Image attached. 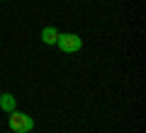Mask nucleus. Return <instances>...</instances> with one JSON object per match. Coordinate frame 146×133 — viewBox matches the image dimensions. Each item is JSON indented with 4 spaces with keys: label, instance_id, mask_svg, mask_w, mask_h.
Instances as JSON below:
<instances>
[{
    "label": "nucleus",
    "instance_id": "obj_1",
    "mask_svg": "<svg viewBox=\"0 0 146 133\" xmlns=\"http://www.w3.org/2000/svg\"><path fill=\"white\" fill-rule=\"evenodd\" d=\"M7 126L15 133H32L34 131V119H32L29 114L15 109V111H10V116H7Z\"/></svg>",
    "mask_w": 146,
    "mask_h": 133
},
{
    "label": "nucleus",
    "instance_id": "obj_2",
    "mask_svg": "<svg viewBox=\"0 0 146 133\" xmlns=\"http://www.w3.org/2000/svg\"><path fill=\"white\" fill-rule=\"evenodd\" d=\"M56 46L61 48L63 53H78L80 48H83V39H80L78 34H73V31H68V34H58Z\"/></svg>",
    "mask_w": 146,
    "mask_h": 133
},
{
    "label": "nucleus",
    "instance_id": "obj_3",
    "mask_svg": "<svg viewBox=\"0 0 146 133\" xmlns=\"http://www.w3.org/2000/svg\"><path fill=\"white\" fill-rule=\"evenodd\" d=\"M0 109H3L5 114L15 111V109H17V97L12 92H3V94H0Z\"/></svg>",
    "mask_w": 146,
    "mask_h": 133
},
{
    "label": "nucleus",
    "instance_id": "obj_4",
    "mask_svg": "<svg viewBox=\"0 0 146 133\" xmlns=\"http://www.w3.org/2000/svg\"><path fill=\"white\" fill-rule=\"evenodd\" d=\"M58 34H61V31H58V29H54V27H44V29H42V34H39V39H42L44 44H46V46H56Z\"/></svg>",
    "mask_w": 146,
    "mask_h": 133
}]
</instances>
